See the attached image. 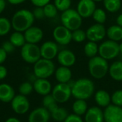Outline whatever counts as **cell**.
I'll return each mask as SVG.
<instances>
[{"label":"cell","mask_w":122,"mask_h":122,"mask_svg":"<svg viewBox=\"0 0 122 122\" xmlns=\"http://www.w3.org/2000/svg\"><path fill=\"white\" fill-rule=\"evenodd\" d=\"M71 86V95L76 99L86 100L92 97L95 90L94 82L87 78L79 79L74 81Z\"/></svg>","instance_id":"cell-1"},{"label":"cell","mask_w":122,"mask_h":122,"mask_svg":"<svg viewBox=\"0 0 122 122\" xmlns=\"http://www.w3.org/2000/svg\"><path fill=\"white\" fill-rule=\"evenodd\" d=\"M34 19L32 11L25 9H20L13 15L11 21V26L16 31L24 32L32 26Z\"/></svg>","instance_id":"cell-2"},{"label":"cell","mask_w":122,"mask_h":122,"mask_svg":"<svg viewBox=\"0 0 122 122\" xmlns=\"http://www.w3.org/2000/svg\"><path fill=\"white\" fill-rule=\"evenodd\" d=\"M109 66L107 60L96 56L91 58L88 62V69L90 75L96 79H103L109 73Z\"/></svg>","instance_id":"cell-3"},{"label":"cell","mask_w":122,"mask_h":122,"mask_svg":"<svg viewBox=\"0 0 122 122\" xmlns=\"http://www.w3.org/2000/svg\"><path fill=\"white\" fill-rule=\"evenodd\" d=\"M62 25L70 31L79 29L82 24V18L78 11L73 9H69L62 12L61 15Z\"/></svg>","instance_id":"cell-4"},{"label":"cell","mask_w":122,"mask_h":122,"mask_svg":"<svg viewBox=\"0 0 122 122\" xmlns=\"http://www.w3.org/2000/svg\"><path fill=\"white\" fill-rule=\"evenodd\" d=\"M55 72V65L51 60L41 58L34 65V73L37 79H47Z\"/></svg>","instance_id":"cell-5"},{"label":"cell","mask_w":122,"mask_h":122,"mask_svg":"<svg viewBox=\"0 0 122 122\" xmlns=\"http://www.w3.org/2000/svg\"><path fill=\"white\" fill-rule=\"evenodd\" d=\"M21 56L24 61L34 64L41 58L40 47L34 44L26 43L21 47Z\"/></svg>","instance_id":"cell-6"},{"label":"cell","mask_w":122,"mask_h":122,"mask_svg":"<svg viewBox=\"0 0 122 122\" xmlns=\"http://www.w3.org/2000/svg\"><path fill=\"white\" fill-rule=\"evenodd\" d=\"M119 53V44L117 41L107 40L104 41L99 46V56L106 60L116 58Z\"/></svg>","instance_id":"cell-7"},{"label":"cell","mask_w":122,"mask_h":122,"mask_svg":"<svg viewBox=\"0 0 122 122\" xmlns=\"http://www.w3.org/2000/svg\"><path fill=\"white\" fill-rule=\"evenodd\" d=\"M51 95L57 103L63 104L69 100L71 95V86L70 83L57 84L51 91Z\"/></svg>","instance_id":"cell-8"},{"label":"cell","mask_w":122,"mask_h":122,"mask_svg":"<svg viewBox=\"0 0 122 122\" xmlns=\"http://www.w3.org/2000/svg\"><path fill=\"white\" fill-rule=\"evenodd\" d=\"M72 32L63 25L56 26L53 31V37L55 41L60 45H67L72 40Z\"/></svg>","instance_id":"cell-9"},{"label":"cell","mask_w":122,"mask_h":122,"mask_svg":"<svg viewBox=\"0 0 122 122\" xmlns=\"http://www.w3.org/2000/svg\"><path fill=\"white\" fill-rule=\"evenodd\" d=\"M86 38L90 41H99L104 39L107 35V31L103 24H95L91 26L86 31Z\"/></svg>","instance_id":"cell-10"},{"label":"cell","mask_w":122,"mask_h":122,"mask_svg":"<svg viewBox=\"0 0 122 122\" xmlns=\"http://www.w3.org/2000/svg\"><path fill=\"white\" fill-rule=\"evenodd\" d=\"M11 105L13 111L18 114H24L26 113L30 107L29 102L26 97L21 94L15 96L11 102Z\"/></svg>","instance_id":"cell-11"},{"label":"cell","mask_w":122,"mask_h":122,"mask_svg":"<svg viewBox=\"0 0 122 122\" xmlns=\"http://www.w3.org/2000/svg\"><path fill=\"white\" fill-rule=\"evenodd\" d=\"M105 122H122V107L111 104L104 111Z\"/></svg>","instance_id":"cell-12"},{"label":"cell","mask_w":122,"mask_h":122,"mask_svg":"<svg viewBox=\"0 0 122 122\" xmlns=\"http://www.w3.org/2000/svg\"><path fill=\"white\" fill-rule=\"evenodd\" d=\"M41 58L49 60H52L57 56L59 53V48L56 42L47 41L44 42L40 47Z\"/></svg>","instance_id":"cell-13"},{"label":"cell","mask_w":122,"mask_h":122,"mask_svg":"<svg viewBox=\"0 0 122 122\" xmlns=\"http://www.w3.org/2000/svg\"><path fill=\"white\" fill-rule=\"evenodd\" d=\"M96 9V4L93 0H80L77 6V11L81 18L92 16Z\"/></svg>","instance_id":"cell-14"},{"label":"cell","mask_w":122,"mask_h":122,"mask_svg":"<svg viewBox=\"0 0 122 122\" xmlns=\"http://www.w3.org/2000/svg\"><path fill=\"white\" fill-rule=\"evenodd\" d=\"M51 115L44 107H39L33 110L29 115V122H49Z\"/></svg>","instance_id":"cell-15"},{"label":"cell","mask_w":122,"mask_h":122,"mask_svg":"<svg viewBox=\"0 0 122 122\" xmlns=\"http://www.w3.org/2000/svg\"><path fill=\"white\" fill-rule=\"evenodd\" d=\"M24 35L26 43L36 44L41 41L44 33L39 27L32 26L24 31Z\"/></svg>","instance_id":"cell-16"},{"label":"cell","mask_w":122,"mask_h":122,"mask_svg":"<svg viewBox=\"0 0 122 122\" xmlns=\"http://www.w3.org/2000/svg\"><path fill=\"white\" fill-rule=\"evenodd\" d=\"M57 61L61 66L69 68L75 64L76 56L71 51L64 49L58 53Z\"/></svg>","instance_id":"cell-17"},{"label":"cell","mask_w":122,"mask_h":122,"mask_svg":"<svg viewBox=\"0 0 122 122\" xmlns=\"http://www.w3.org/2000/svg\"><path fill=\"white\" fill-rule=\"evenodd\" d=\"M85 122H104V111L99 107H92L84 114Z\"/></svg>","instance_id":"cell-18"},{"label":"cell","mask_w":122,"mask_h":122,"mask_svg":"<svg viewBox=\"0 0 122 122\" xmlns=\"http://www.w3.org/2000/svg\"><path fill=\"white\" fill-rule=\"evenodd\" d=\"M34 90L39 95L46 96L52 91L51 84L47 79H36L33 84Z\"/></svg>","instance_id":"cell-19"},{"label":"cell","mask_w":122,"mask_h":122,"mask_svg":"<svg viewBox=\"0 0 122 122\" xmlns=\"http://www.w3.org/2000/svg\"><path fill=\"white\" fill-rule=\"evenodd\" d=\"M54 73L55 78L59 83H69L71 79L72 73L69 67L61 66L56 70H55Z\"/></svg>","instance_id":"cell-20"},{"label":"cell","mask_w":122,"mask_h":122,"mask_svg":"<svg viewBox=\"0 0 122 122\" xmlns=\"http://www.w3.org/2000/svg\"><path fill=\"white\" fill-rule=\"evenodd\" d=\"M15 97L14 88L7 84H0V101L4 103H9L12 101Z\"/></svg>","instance_id":"cell-21"},{"label":"cell","mask_w":122,"mask_h":122,"mask_svg":"<svg viewBox=\"0 0 122 122\" xmlns=\"http://www.w3.org/2000/svg\"><path fill=\"white\" fill-rule=\"evenodd\" d=\"M94 99L99 107H107L111 104L112 99L110 94L105 90H99L94 95Z\"/></svg>","instance_id":"cell-22"},{"label":"cell","mask_w":122,"mask_h":122,"mask_svg":"<svg viewBox=\"0 0 122 122\" xmlns=\"http://www.w3.org/2000/svg\"><path fill=\"white\" fill-rule=\"evenodd\" d=\"M109 74L110 76L115 81H122V61H117L112 64L109 69Z\"/></svg>","instance_id":"cell-23"},{"label":"cell","mask_w":122,"mask_h":122,"mask_svg":"<svg viewBox=\"0 0 122 122\" xmlns=\"http://www.w3.org/2000/svg\"><path fill=\"white\" fill-rule=\"evenodd\" d=\"M49 113L51 117L57 122H64L69 115L66 109L63 107H59L58 105L51 109L49 111Z\"/></svg>","instance_id":"cell-24"},{"label":"cell","mask_w":122,"mask_h":122,"mask_svg":"<svg viewBox=\"0 0 122 122\" xmlns=\"http://www.w3.org/2000/svg\"><path fill=\"white\" fill-rule=\"evenodd\" d=\"M88 105L86 100L76 99L72 105V110L74 114L81 117L85 114L88 110Z\"/></svg>","instance_id":"cell-25"},{"label":"cell","mask_w":122,"mask_h":122,"mask_svg":"<svg viewBox=\"0 0 122 122\" xmlns=\"http://www.w3.org/2000/svg\"><path fill=\"white\" fill-rule=\"evenodd\" d=\"M107 35L109 40L119 41L122 39V27L118 25H113L107 30Z\"/></svg>","instance_id":"cell-26"},{"label":"cell","mask_w":122,"mask_h":122,"mask_svg":"<svg viewBox=\"0 0 122 122\" xmlns=\"http://www.w3.org/2000/svg\"><path fill=\"white\" fill-rule=\"evenodd\" d=\"M9 41L15 47H22L26 43L24 34L19 31H15L12 33L9 37Z\"/></svg>","instance_id":"cell-27"},{"label":"cell","mask_w":122,"mask_h":122,"mask_svg":"<svg viewBox=\"0 0 122 122\" xmlns=\"http://www.w3.org/2000/svg\"><path fill=\"white\" fill-rule=\"evenodd\" d=\"M84 51L85 55L91 59L96 56L97 54L99 53V46L96 42L89 41L85 44Z\"/></svg>","instance_id":"cell-28"},{"label":"cell","mask_w":122,"mask_h":122,"mask_svg":"<svg viewBox=\"0 0 122 122\" xmlns=\"http://www.w3.org/2000/svg\"><path fill=\"white\" fill-rule=\"evenodd\" d=\"M103 1L105 9L111 13L118 11L122 6L121 0H104Z\"/></svg>","instance_id":"cell-29"},{"label":"cell","mask_w":122,"mask_h":122,"mask_svg":"<svg viewBox=\"0 0 122 122\" xmlns=\"http://www.w3.org/2000/svg\"><path fill=\"white\" fill-rule=\"evenodd\" d=\"M11 27V23L8 19L0 17V36L6 35L10 31Z\"/></svg>","instance_id":"cell-30"},{"label":"cell","mask_w":122,"mask_h":122,"mask_svg":"<svg viewBox=\"0 0 122 122\" xmlns=\"http://www.w3.org/2000/svg\"><path fill=\"white\" fill-rule=\"evenodd\" d=\"M42 104L43 106L45 109H46L49 112L54 107H55L56 106H57L58 103L55 101V99H54L53 96L51 95V94H47L46 96H44L43 101H42Z\"/></svg>","instance_id":"cell-31"},{"label":"cell","mask_w":122,"mask_h":122,"mask_svg":"<svg viewBox=\"0 0 122 122\" xmlns=\"http://www.w3.org/2000/svg\"><path fill=\"white\" fill-rule=\"evenodd\" d=\"M92 17L95 21H97L98 24H103L105 23L107 20V14L104 9H96Z\"/></svg>","instance_id":"cell-32"},{"label":"cell","mask_w":122,"mask_h":122,"mask_svg":"<svg viewBox=\"0 0 122 122\" xmlns=\"http://www.w3.org/2000/svg\"><path fill=\"white\" fill-rule=\"evenodd\" d=\"M43 8H44V11L45 17L51 19V18H54L56 16L58 9H56V7L55 6L54 4L49 3L48 4L44 6Z\"/></svg>","instance_id":"cell-33"},{"label":"cell","mask_w":122,"mask_h":122,"mask_svg":"<svg viewBox=\"0 0 122 122\" xmlns=\"http://www.w3.org/2000/svg\"><path fill=\"white\" fill-rule=\"evenodd\" d=\"M33 90H34L33 85L31 83L27 82V81L22 83L19 86V94L23 95V96H25V97L29 95L32 92Z\"/></svg>","instance_id":"cell-34"},{"label":"cell","mask_w":122,"mask_h":122,"mask_svg":"<svg viewBox=\"0 0 122 122\" xmlns=\"http://www.w3.org/2000/svg\"><path fill=\"white\" fill-rule=\"evenodd\" d=\"M71 36H72V40L74 41L75 42H78V43L82 42L86 39V32L80 29L73 31Z\"/></svg>","instance_id":"cell-35"},{"label":"cell","mask_w":122,"mask_h":122,"mask_svg":"<svg viewBox=\"0 0 122 122\" xmlns=\"http://www.w3.org/2000/svg\"><path fill=\"white\" fill-rule=\"evenodd\" d=\"M71 0H54V5L59 11H64L70 9Z\"/></svg>","instance_id":"cell-36"},{"label":"cell","mask_w":122,"mask_h":122,"mask_svg":"<svg viewBox=\"0 0 122 122\" xmlns=\"http://www.w3.org/2000/svg\"><path fill=\"white\" fill-rule=\"evenodd\" d=\"M112 104L122 107V89L115 91L111 96Z\"/></svg>","instance_id":"cell-37"},{"label":"cell","mask_w":122,"mask_h":122,"mask_svg":"<svg viewBox=\"0 0 122 122\" xmlns=\"http://www.w3.org/2000/svg\"><path fill=\"white\" fill-rule=\"evenodd\" d=\"M32 13H33V15H34L35 19H41L45 17L44 11V8L43 7H36L33 10Z\"/></svg>","instance_id":"cell-38"},{"label":"cell","mask_w":122,"mask_h":122,"mask_svg":"<svg viewBox=\"0 0 122 122\" xmlns=\"http://www.w3.org/2000/svg\"><path fill=\"white\" fill-rule=\"evenodd\" d=\"M1 48L6 52V54L12 53L15 49V46L9 41H4L2 44Z\"/></svg>","instance_id":"cell-39"},{"label":"cell","mask_w":122,"mask_h":122,"mask_svg":"<svg viewBox=\"0 0 122 122\" xmlns=\"http://www.w3.org/2000/svg\"><path fill=\"white\" fill-rule=\"evenodd\" d=\"M64 122H83V120L81 117L72 114H69Z\"/></svg>","instance_id":"cell-40"},{"label":"cell","mask_w":122,"mask_h":122,"mask_svg":"<svg viewBox=\"0 0 122 122\" xmlns=\"http://www.w3.org/2000/svg\"><path fill=\"white\" fill-rule=\"evenodd\" d=\"M31 2L36 7H44L46 4H48L50 0H30Z\"/></svg>","instance_id":"cell-41"},{"label":"cell","mask_w":122,"mask_h":122,"mask_svg":"<svg viewBox=\"0 0 122 122\" xmlns=\"http://www.w3.org/2000/svg\"><path fill=\"white\" fill-rule=\"evenodd\" d=\"M7 75V69L5 66L0 65V80H2L6 78Z\"/></svg>","instance_id":"cell-42"},{"label":"cell","mask_w":122,"mask_h":122,"mask_svg":"<svg viewBox=\"0 0 122 122\" xmlns=\"http://www.w3.org/2000/svg\"><path fill=\"white\" fill-rule=\"evenodd\" d=\"M6 56H7L6 52L1 47L0 48V65L6 61Z\"/></svg>","instance_id":"cell-43"},{"label":"cell","mask_w":122,"mask_h":122,"mask_svg":"<svg viewBox=\"0 0 122 122\" xmlns=\"http://www.w3.org/2000/svg\"><path fill=\"white\" fill-rule=\"evenodd\" d=\"M6 8L5 0H0V14H1Z\"/></svg>","instance_id":"cell-44"},{"label":"cell","mask_w":122,"mask_h":122,"mask_svg":"<svg viewBox=\"0 0 122 122\" xmlns=\"http://www.w3.org/2000/svg\"><path fill=\"white\" fill-rule=\"evenodd\" d=\"M26 0H8V1L11 4H21L23 2H24Z\"/></svg>","instance_id":"cell-45"},{"label":"cell","mask_w":122,"mask_h":122,"mask_svg":"<svg viewBox=\"0 0 122 122\" xmlns=\"http://www.w3.org/2000/svg\"><path fill=\"white\" fill-rule=\"evenodd\" d=\"M117 25L122 27V14L120 15H119V16L117 19Z\"/></svg>","instance_id":"cell-46"},{"label":"cell","mask_w":122,"mask_h":122,"mask_svg":"<svg viewBox=\"0 0 122 122\" xmlns=\"http://www.w3.org/2000/svg\"><path fill=\"white\" fill-rule=\"evenodd\" d=\"M5 122H21L18 119L16 118H14V117H11V118H9Z\"/></svg>","instance_id":"cell-47"},{"label":"cell","mask_w":122,"mask_h":122,"mask_svg":"<svg viewBox=\"0 0 122 122\" xmlns=\"http://www.w3.org/2000/svg\"><path fill=\"white\" fill-rule=\"evenodd\" d=\"M119 51H120V53L122 54V42L119 44Z\"/></svg>","instance_id":"cell-48"},{"label":"cell","mask_w":122,"mask_h":122,"mask_svg":"<svg viewBox=\"0 0 122 122\" xmlns=\"http://www.w3.org/2000/svg\"><path fill=\"white\" fill-rule=\"evenodd\" d=\"M94 1H104V0H93Z\"/></svg>","instance_id":"cell-49"}]
</instances>
